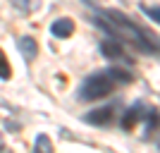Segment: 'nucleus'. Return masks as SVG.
<instances>
[{
  "mask_svg": "<svg viewBox=\"0 0 160 153\" xmlns=\"http://www.w3.org/2000/svg\"><path fill=\"white\" fill-rule=\"evenodd\" d=\"M93 22L110 33V38H117V41L122 38L127 43H132L134 48L143 50V53H153V55L158 53V41H155L153 33H148L146 29L136 27L132 19H127L117 10H103L98 17H93Z\"/></svg>",
  "mask_w": 160,
  "mask_h": 153,
  "instance_id": "f257e3e1",
  "label": "nucleus"
},
{
  "mask_svg": "<svg viewBox=\"0 0 160 153\" xmlns=\"http://www.w3.org/2000/svg\"><path fill=\"white\" fill-rule=\"evenodd\" d=\"M112 89H115V84H112V79L108 77V72L88 74L86 79L81 81V86H79V100H98V98H105Z\"/></svg>",
  "mask_w": 160,
  "mask_h": 153,
  "instance_id": "f03ea898",
  "label": "nucleus"
},
{
  "mask_svg": "<svg viewBox=\"0 0 160 153\" xmlns=\"http://www.w3.org/2000/svg\"><path fill=\"white\" fill-rule=\"evenodd\" d=\"M112 120V108H98V110H91V113L84 115V122L86 125H93V127H105L108 122Z\"/></svg>",
  "mask_w": 160,
  "mask_h": 153,
  "instance_id": "7ed1b4c3",
  "label": "nucleus"
},
{
  "mask_svg": "<svg viewBox=\"0 0 160 153\" xmlns=\"http://www.w3.org/2000/svg\"><path fill=\"white\" fill-rule=\"evenodd\" d=\"M100 53L105 55V58H110V60H124V58H127L122 43H120V41H115V38L103 41V43H100Z\"/></svg>",
  "mask_w": 160,
  "mask_h": 153,
  "instance_id": "20e7f679",
  "label": "nucleus"
},
{
  "mask_svg": "<svg viewBox=\"0 0 160 153\" xmlns=\"http://www.w3.org/2000/svg\"><path fill=\"white\" fill-rule=\"evenodd\" d=\"M17 48H19L22 58L27 62L36 60V55H38V46H36V38H31V36H22L19 41H17Z\"/></svg>",
  "mask_w": 160,
  "mask_h": 153,
  "instance_id": "39448f33",
  "label": "nucleus"
},
{
  "mask_svg": "<svg viewBox=\"0 0 160 153\" xmlns=\"http://www.w3.org/2000/svg\"><path fill=\"white\" fill-rule=\"evenodd\" d=\"M72 31H74V22L67 19V17L55 19L53 27H50V33H53L55 38H67V36H72Z\"/></svg>",
  "mask_w": 160,
  "mask_h": 153,
  "instance_id": "423d86ee",
  "label": "nucleus"
},
{
  "mask_svg": "<svg viewBox=\"0 0 160 153\" xmlns=\"http://www.w3.org/2000/svg\"><path fill=\"white\" fill-rule=\"evenodd\" d=\"M139 117H141V103H136L134 108H129L127 113H124V117H122V129H134L136 127V122H139Z\"/></svg>",
  "mask_w": 160,
  "mask_h": 153,
  "instance_id": "0eeeda50",
  "label": "nucleus"
},
{
  "mask_svg": "<svg viewBox=\"0 0 160 153\" xmlns=\"http://www.w3.org/2000/svg\"><path fill=\"white\" fill-rule=\"evenodd\" d=\"M33 153H53V144L48 134H38L33 141Z\"/></svg>",
  "mask_w": 160,
  "mask_h": 153,
  "instance_id": "6e6552de",
  "label": "nucleus"
},
{
  "mask_svg": "<svg viewBox=\"0 0 160 153\" xmlns=\"http://www.w3.org/2000/svg\"><path fill=\"white\" fill-rule=\"evenodd\" d=\"M108 77L112 79V84H129L132 81V74L127 69H117V67H110L108 69Z\"/></svg>",
  "mask_w": 160,
  "mask_h": 153,
  "instance_id": "1a4fd4ad",
  "label": "nucleus"
},
{
  "mask_svg": "<svg viewBox=\"0 0 160 153\" xmlns=\"http://www.w3.org/2000/svg\"><path fill=\"white\" fill-rule=\"evenodd\" d=\"M10 77H12V67H10V62H7L5 53L0 50V79H2V81H7Z\"/></svg>",
  "mask_w": 160,
  "mask_h": 153,
  "instance_id": "9d476101",
  "label": "nucleus"
},
{
  "mask_svg": "<svg viewBox=\"0 0 160 153\" xmlns=\"http://www.w3.org/2000/svg\"><path fill=\"white\" fill-rule=\"evenodd\" d=\"M14 7H19L22 12H31L33 7H36V0H12Z\"/></svg>",
  "mask_w": 160,
  "mask_h": 153,
  "instance_id": "9b49d317",
  "label": "nucleus"
},
{
  "mask_svg": "<svg viewBox=\"0 0 160 153\" xmlns=\"http://www.w3.org/2000/svg\"><path fill=\"white\" fill-rule=\"evenodd\" d=\"M141 10H143V12H146V14H148V17H151V19H153V22H160L158 7H148V5H141Z\"/></svg>",
  "mask_w": 160,
  "mask_h": 153,
  "instance_id": "f8f14e48",
  "label": "nucleus"
},
{
  "mask_svg": "<svg viewBox=\"0 0 160 153\" xmlns=\"http://www.w3.org/2000/svg\"><path fill=\"white\" fill-rule=\"evenodd\" d=\"M0 153H12V151H10V148H0Z\"/></svg>",
  "mask_w": 160,
  "mask_h": 153,
  "instance_id": "ddd939ff",
  "label": "nucleus"
},
{
  "mask_svg": "<svg viewBox=\"0 0 160 153\" xmlns=\"http://www.w3.org/2000/svg\"><path fill=\"white\" fill-rule=\"evenodd\" d=\"M0 144H2V136H0Z\"/></svg>",
  "mask_w": 160,
  "mask_h": 153,
  "instance_id": "4468645a",
  "label": "nucleus"
}]
</instances>
